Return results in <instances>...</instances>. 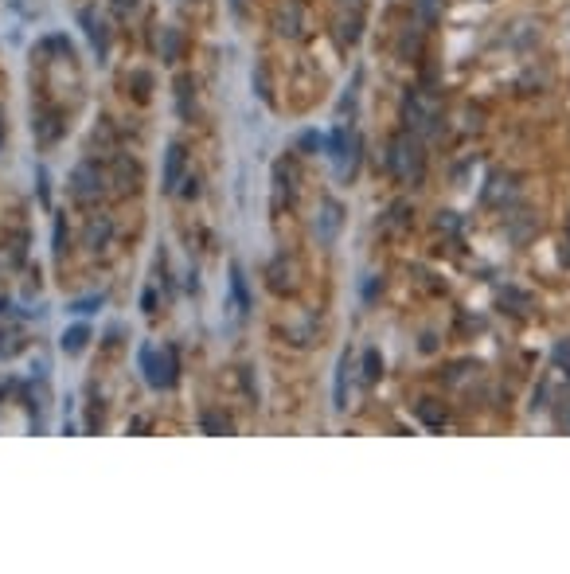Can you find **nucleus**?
<instances>
[{"label": "nucleus", "mask_w": 570, "mask_h": 574, "mask_svg": "<svg viewBox=\"0 0 570 574\" xmlns=\"http://www.w3.org/2000/svg\"><path fill=\"white\" fill-rule=\"evenodd\" d=\"M336 231H340V203L328 200L325 207H320V219H317V238L320 243H332Z\"/></svg>", "instance_id": "f257e3e1"}, {"label": "nucleus", "mask_w": 570, "mask_h": 574, "mask_svg": "<svg viewBox=\"0 0 570 574\" xmlns=\"http://www.w3.org/2000/svg\"><path fill=\"white\" fill-rule=\"evenodd\" d=\"M336 410H344L348 406V355L340 360V367H336Z\"/></svg>", "instance_id": "f03ea898"}, {"label": "nucleus", "mask_w": 570, "mask_h": 574, "mask_svg": "<svg viewBox=\"0 0 570 574\" xmlns=\"http://www.w3.org/2000/svg\"><path fill=\"white\" fill-rule=\"evenodd\" d=\"M180 161H184V152H180V145H172V149H168V169H164V184H168V188H176Z\"/></svg>", "instance_id": "7ed1b4c3"}, {"label": "nucleus", "mask_w": 570, "mask_h": 574, "mask_svg": "<svg viewBox=\"0 0 570 574\" xmlns=\"http://www.w3.org/2000/svg\"><path fill=\"white\" fill-rule=\"evenodd\" d=\"M231 286H235V297H238V309H246V286H243V274L235 270V278H231Z\"/></svg>", "instance_id": "20e7f679"}, {"label": "nucleus", "mask_w": 570, "mask_h": 574, "mask_svg": "<svg viewBox=\"0 0 570 574\" xmlns=\"http://www.w3.org/2000/svg\"><path fill=\"white\" fill-rule=\"evenodd\" d=\"M363 363H368V372H363V375H368V383H371V379L379 375V355H375V352H368V360H363Z\"/></svg>", "instance_id": "39448f33"}, {"label": "nucleus", "mask_w": 570, "mask_h": 574, "mask_svg": "<svg viewBox=\"0 0 570 574\" xmlns=\"http://www.w3.org/2000/svg\"><path fill=\"white\" fill-rule=\"evenodd\" d=\"M83 340H86V332H83V329H75V332H71L67 340H63V344H67L71 352H75V348H83Z\"/></svg>", "instance_id": "423d86ee"}, {"label": "nucleus", "mask_w": 570, "mask_h": 574, "mask_svg": "<svg viewBox=\"0 0 570 574\" xmlns=\"http://www.w3.org/2000/svg\"><path fill=\"white\" fill-rule=\"evenodd\" d=\"M301 145H305V149H320V137H317V133H305Z\"/></svg>", "instance_id": "0eeeda50"}, {"label": "nucleus", "mask_w": 570, "mask_h": 574, "mask_svg": "<svg viewBox=\"0 0 570 574\" xmlns=\"http://www.w3.org/2000/svg\"><path fill=\"white\" fill-rule=\"evenodd\" d=\"M235 4H238V0H235Z\"/></svg>", "instance_id": "6e6552de"}]
</instances>
